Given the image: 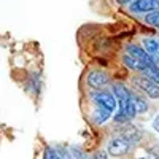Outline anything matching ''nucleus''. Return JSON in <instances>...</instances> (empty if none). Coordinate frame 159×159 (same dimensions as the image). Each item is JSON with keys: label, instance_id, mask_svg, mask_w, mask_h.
Segmentation results:
<instances>
[{"label": "nucleus", "instance_id": "1", "mask_svg": "<svg viewBox=\"0 0 159 159\" xmlns=\"http://www.w3.org/2000/svg\"><path fill=\"white\" fill-rule=\"evenodd\" d=\"M113 96L118 100L119 111H121L123 115H126L129 121L132 118H135L137 110H135L134 100H132V92L129 89H126L123 84H115L113 86Z\"/></svg>", "mask_w": 159, "mask_h": 159}, {"label": "nucleus", "instance_id": "2", "mask_svg": "<svg viewBox=\"0 0 159 159\" xmlns=\"http://www.w3.org/2000/svg\"><path fill=\"white\" fill-rule=\"evenodd\" d=\"M132 83H134L139 89H142L145 94L151 99H159V84L154 83L153 80H150L145 75H139L132 78Z\"/></svg>", "mask_w": 159, "mask_h": 159}, {"label": "nucleus", "instance_id": "3", "mask_svg": "<svg viewBox=\"0 0 159 159\" xmlns=\"http://www.w3.org/2000/svg\"><path fill=\"white\" fill-rule=\"evenodd\" d=\"M91 99H92V102H96L97 107H100V108L110 110V111H115V108H116L115 96L107 92V91H94L91 94Z\"/></svg>", "mask_w": 159, "mask_h": 159}, {"label": "nucleus", "instance_id": "4", "mask_svg": "<svg viewBox=\"0 0 159 159\" xmlns=\"http://www.w3.org/2000/svg\"><path fill=\"white\" fill-rule=\"evenodd\" d=\"M129 148H130V142L127 137H123V135L111 139L108 143V153L111 156H116V157H121V156L127 154Z\"/></svg>", "mask_w": 159, "mask_h": 159}, {"label": "nucleus", "instance_id": "5", "mask_svg": "<svg viewBox=\"0 0 159 159\" xmlns=\"http://www.w3.org/2000/svg\"><path fill=\"white\" fill-rule=\"evenodd\" d=\"M159 10V0H135L130 3V11L134 13H153Z\"/></svg>", "mask_w": 159, "mask_h": 159}, {"label": "nucleus", "instance_id": "6", "mask_svg": "<svg viewBox=\"0 0 159 159\" xmlns=\"http://www.w3.org/2000/svg\"><path fill=\"white\" fill-rule=\"evenodd\" d=\"M86 81H88V86H91L92 89H99L107 84L110 81V78L103 72H91V73H88Z\"/></svg>", "mask_w": 159, "mask_h": 159}, {"label": "nucleus", "instance_id": "7", "mask_svg": "<svg viewBox=\"0 0 159 159\" xmlns=\"http://www.w3.org/2000/svg\"><path fill=\"white\" fill-rule=\"evenodd\" d=\"M126 54H129L130 57H134V59H137V61H140V62H143V64H151V62H154V61L150 57L148 52L145 51L143 48L137 46V45H129L127 49H126Z\"/></svg>", "mask_w": 159, "mask_h": 159}, {"label": "nucleus", "instance_id": "8", "mask_svg": "<svg viewBox=\"0 0 159 159\" xmlns=\"http://www.w3.org/2000/svg\"><path fill=\"white\" fill-rule=\"evenodd\" d=\"M143 49L150 54V57L157 64L159 62V42L156 38H145L143 40Z\"/></svg>", "mask_w": 159, "mask_h": 159}, {"label": "nucleus", "instance_id": "9", "mask_svg": "<svg viewBox=\"0 0 159 159\" xmlns=\"http://www.w3.org/2000/svg\"><path fill=\"white\" fill-rule=\"evenodd\" d=\"M111 113L113 111H110V110H105V108H97L96 111H94V115H92V119H94V123L96 124H102V123H105L107 119L111 116Z\"/></svg>", "mask_w": 159, "mask_h": 159}, {"label": "nucleus", "instance_id": "10", "mask_svg": "<svg viewBox=\"0 0 159 159\" xmlns=\"http://www.w3.org/2000/svg\"><path fill=\"white\" fill-rule=\"evenodd\" d=\"M142 75L148 76L150 80H153L154 83H157V84H159V67H157V64H156V62L150 64L148 67L145 69V72H143Z\"/></svg>", "mask_w": 159, "mask_h": 159}, {"label": "nucleus", "instance_id": "11", "mask_svg": "<svg viewBox=\"0 0 159 159\" xmlns=\"http://www.w3.org/2000/svg\"><path fill=\"white\" fill-rule=\"evenodd\" d=\"M132 100H134V105H135V110H137V113H145V111L148 110V103L145 102L140 96L132 94Z\"/></svg>", "mask_w": 159, "mask_h": 159}, {"label": "nucleus", "instance_id": "12", "mask_svg": "<svg viewBox=\"0 0 159 159\" xmlns=\"http://www.w3.org/2000/svg\"><path fill=\"white\" fill-rule=\"evenodd\" d=\"M145 21H147L150 25H153V27H157V29H159V10L150 13V15H147Z\"/></svg>", "mask_w": 159, "mask_h": 159}, {"label": "nucleus", "instance_id": "13", "mask_svg": "<svg viewBox=\"0 0 159 159\" xmlns=\"http://www.w3.org/2000/svg\"><path fill=\"white\" fill-rule=\"evenodd\" d=\"M43 156H45V159H64L56 150H52V148H46Z\"/></svg>", "mask_w": 159, "mask_h": 159}, {"label": "nucleus", "instance_id": "14", "mask_svg": "<svg viewBox=\"0 0 159 159\" xmlns=\"http://www.w3.org/2000/svg\"><path fill=\"white\" fill-rule=\"evenodd\" d=\"M139 159H159V156L157 154H154V153H145L142 157H139Z\"/></svg>", "mask_w": 159, "mask_h": 159}, {"label": "nucleus", "instance_id": "15", "mask_svg": "<svg viewBox=\"0 0 159 159\" xmlns=\"http://www.w3.org/2000/svg\"><path fill=\"white\" fill-rule=\"evenodd\" d=\"M91 159H108V156H107V154H105L103 151H99V153H96L94 156H92Z\"/></svg>", "mask_w": 159, "mask_h": 159}, {"label": "nucleus", "instance_id": "16", "mask_svg": "<svg viewBox=\"0 0 159 159\" xmlns=\"http://www.w3.org/2000/svg\"><path fill=\"white\" fill-rule=\"evenodd\" d=\"M153 129H154L156 132H159V115H156L154 119H153Z\"/></svg>", "mask_w": 159, "mask_h": 159}, {"label": "nucleus", "instance_id": "17", "mask_svg": "<svg viewBox=\"0 0 159 159\" xmlns=\"http://www.w3.org/2000/svg\"><path fill=\"white\" fill-rule=\"evenodd\" d=\"M118 2H119V3H129L130 0H118Z\"/></svg>", "mask_w": 159, "mask_h": 159}]
</instances>
